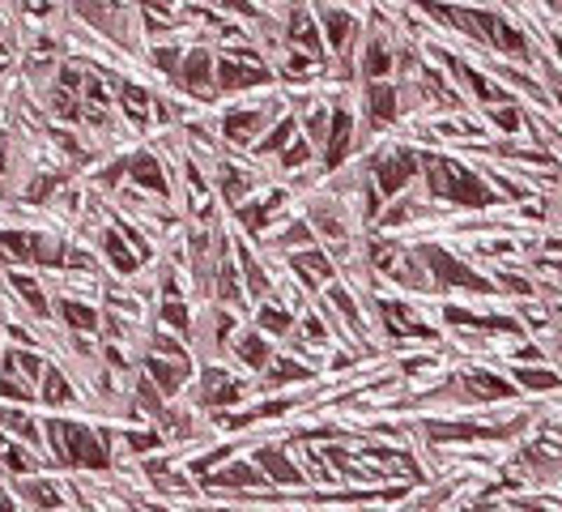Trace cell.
<instances>
[{
  "label": "cell",
  "instance_id": "ba28073f",
  "mask_svg": "<svg viewBox=\"0 0 562 512\" xmlns=\"http://www.w3.org/2000/svg\"><path fill=\"white\" fill-rule=\"evenodd\" d=\"M149 372H153V380H158V384H162L166 393H171V389H175L179 380H184V363H179V368H166L162 358H149Z\"/></svg>",
  "mask_w": 562,
  "mask_h": 512
},
{
  "label": "cell",
  "instance_id": "ac0fdd59",
  "mask_svg": "<svg viewBox=\"0 0 562 512\" xmlns=\"http://www.w3.org/2000/svg\"><path fill=\"white\" fill-rule=\"evenodd\" d=\"M260 461H264V470H273L277 478H294V470H290V466H281V457H277V452H264Z\"/></svg>",
  "mask_w": 562,
  "mask_h": 512
},
{
  "label": "cell",
  "instance_id": "d4e9b609",
  "mask_svg": "<svg viewBox=\"0 0 562 512\" xmlns=\"http://www.w3.org/2000/svg\"><path fill=\"white\" fill-rule=\"evenodd\" d=\"M286 137H290V124H281V128H277V133H273V137L264 141V149H277V145H281V141H286Z\"/></svg>",
  "mask_w": 562,
  "mask_h": 512
},
{
  "label": "cell",
  "instance_id": "30bf717a",
  "mask_svg": "<svg viewBox=\"0 0 562 512\" xmlns=\"http://www.w3.org/2000/svg\"><path fill=\"white\" fill-rule=\"evenodd\" d=\"M260 124V116H252V112H239V116H226V137H235V141H243L252 128Z\"/></svg>",
  "mask_w": 562,
  "mask_h": 512
},
{
  "label": "cell",
  "instance_id": "83f0119b",
  "mask_svg": "<svg viewBox=\"0 0 562 512\" xmlns=\"http://www.w3.org/2000/svg\"><path fill=\"white\" fill-rule=\"evenodd\" d=\"M303 159H307V145H294V149L286 154V163H303Z\"/></svg>",
  "mask_w": 562,
  "mask_h": 512
},
{
  "label": "cell",
  "instance_id": "6da1fadb",
  "mask_svg": "<svg viewBox=\"0 0 562 512\" xmlns=\"http://www.w3.org/2000/svg\"><path fill=\"white\" fill-rule=\"evenodd\" d=\"M51 427H55V440H60V448L69 452L73 466H94V470L107 466V448H102V440L94 431L73 427V423H51Z\"/></svg>",
  "mask_w": 562,
  "mask_h": 512
},
{
  "label": "cell",
  "instance_id": "9a60e30c",
  "mask_svg": "<svg viewBox=\"0 0 562 512\" xmlns=\"http://www.w3.org/2000/svg\"><path fill=\"white\" fill-rule=\"evenodd\" d=\"M18 290H22V299L34 307V312H47V303H43V295H39V286L30 278H18Z\"/></svg>",
  "mask_w": 562,
  "mask_h": 512
},
{
  "label": "cell",
  "instance_id": "4316f807",
  "mask_svg": "<svg viewBox=\"0 0 562 512\" xmlns=\"http://www.w3.org/2000/svg\"><path fill=\"white\" fill-rule=\"evenodd\" d=\"M5 457H9V466H13V470H26V466H30V461H26V452H18V448H9Z\"/></svg>",
  "mask_w": 562,
  "mask_h": 512
},
{
  "label": "cell",
  "instance_id": "7a4b0ae2",
  "mask_svg": "<svg viewBox=\"0 0 562 512\" xmlns=\"http://www.w3.org/2000/svg\"><path fill=\"white\" fill-rule=\"evenodd\" d=\"M217 81H221V86H235V90H239V86H256V81H264V69H260L256 60H252V65H235V56H231L226 65L217 69Z\"/></svg>",
  "mask_w": 562,
  "mask_h": 512
},
{
  "label": "cell",
  "instance_id": "9c48e42d",
  "mask_svg": "<svg viewBox=\"0 0 562 512\" xmlns=\"http://www.w3.org/2000/svg\"><path fill=\"white\" fill-rule=\"evenodd\" d=\"M290 34H294V43H307V51H320V39H315V26H311V18H294L290 22Z\"/></svg>",
  "mask_w": 562,
  "mask_h": 512
},
{
  "label": "cell",
  "instance_id": "f1b7e54d",
  "mask_svg": "<svg viewBox=\"0 0 562 512\" xmlns=\"http://www.w3.org/2000/svg\"><path fill=\"white\" fill-rule=\"evenodd\" d=\"M85 90H90V98H94V102H102V98H107V90H102V86H98V81H90V86H85Z\"/></svg>",
  "mask_w": 562,
  "mask_h": 512
},
{
  "label": "cell",
  "instance_id": "44dd1931",
  "mask_svg": "<svg viewBox=\"0 0 562 512\" xmlns=\"http://www.w3.org/2000/svg\"><path fill=\"white\" fill-rule=\"evenodd\" d=\"M243 354H247V363H264V346H260L256 337H247V342H243Z\"/></svg>",
  "mask_w": 562,
  "mask_h": 512
},
{
  "label": "cell",
  "instance_id": "cb8c5ba5",
  "mask_svg": "<svg viewBox=\"0 0 562 512\" xmlns=\"http://www.w3.org/2000/svg\"><path fill=\"white\" fill-rule=\"evenodd\" d=\"M264 329L281 333V329H286V316H281V312H264Z\"/></svg>",
  "mask_w": 562,
  "mask_h": 512
},
{
  "label": "cell",
  "instance_id": "2e32d148",
  "mask_svg": "<svg viewBox=\"0 0 562 512\" xmlns=\"http://www.w3.org/2000/svg\"><path fill=\"white\" fill-rule=\"evenodd\" d=\"M345 34H350V18L345 13H328V39L332 43H345Z\"/></svg>",
  "mask_w": 562,
  "mask_h": 512
},
{
  "label": "cell",
  "instance_id": "7402d4cb",
  "mask_svg": "<svg viewBox=\"0 0 562 512\" xmlns=\"http://www.w3.org/2000/svg\"><path fill=\"white\" fill-rule=\"evenodd\" d=\"M153 60H158V69H166V73H175V69H179V60H175V51H166V47L158 51Z\"/></svg>",
  "mask_w": 562,
  "mask_h": 512
},
{
  "label": "cell",
  "instance_id": "277c9868",
  "mask_svg": "<svg viewBox=\"0 0 562 512\" xmlns=\"http://www.w3.org/2000/svg\"><path fill=\"white\" fill-rule=\"evenodd\" d=\"M128 171H132V180H137V184H145V188H153V192H162V188H166V180H162V171H158V163L149 159V154H137V159L128 163Z\"/></svg>",
  "mask_w": 562,
  "mask_h": 512
},
{
  "label": "cell",
  "instance_id": "4fadbf2b",
  "mask_svg": "<svg viewBox=\"0 0 562 512\" xmlns=\"http://www.w3.org/2000/svg\"><path fill=\"white\" fill-rule=\"evenodd\" d=\"M64 321H73L77 329H98V316L90 312V307H81V303H64Z\"/></svg>",
  "mask_w": 562,
  "mask_h": 512
},
{
  "label": "cell",
  "instance_id": "5bb4252c",
  "mask_svg": "<svg viewBox=\"0 0 562 512\" xmlns=\"http://www.w3.org/2000/svg\"><path fill=\"white\" fill-rule=\"evenodd\" d=\"M371 112H375L379 124L392 120V94H388V86H375V90H371Z\"/></svg>",
  "mask_w": 562,
  "mask_h": 512
},
{
  "label": "cell",
  "instance_id": "ffe728a7",
  "mask_svg": "<svg viewBox=\"0 0 562 512\" xmlns=\"http://www.w3.org/2000/svg\"><path fill=\"white\" fill-rule=\"evenodd\" d=\"M30 495H34V504H39V508H55V504H60L51 487H30Z\"/></svg>",
  "mask_w": 562,
  "mask_h": 512
},
{
  "label": "cell",
  "instance_id": "e0dca14e",
  "mask_svg": "<svg viewBox=\"0 0 562 512\" xmlns=\"http://www.w3.org/2000/svg\"><path fill=\"white\" fill-rule=\"evenodd\" d=\"M73 393H69V384L55 376V372H47V401H69Z\"/></svg>",
  "mask_w": 562,
  "mask_h": 512
},
{
  "label": "cell",
  "instance_id": "d6986e66",
  "mask_svg": "<svg viewBox=\"0 0 562 512\" xmlns=\"http://www.w3.org/2000/svg\"><path fill=\"white\" fill-rule=\"evenodd\" d=\"M162 321H171L175 329H188V312H184L179 303H171V307H162Z\"/></svg>",
  "mask_w": 562,
  "mask_h": 512
},
{
  "label": "cell",
  "instance_id": "5b68a950",
  "mask_svg": "<svg viewBox=\"0 0 562 512\" xmlns=\"http://www.w3.org/2000/svg\"><path fill=\"white\" fill-rule=\"evenodd\" d=\"M409 171H413V159H405V154H401L397 163L379 167V184H383V192H397V188H401V180H405Z\"/></svg>",
  "mask_w": 562,
  "mask_h": 512
},
{
  "label": "cell",
  "instance_id": "52a82bcc",
  "mask_svg": "<svg viewBox=\"0 0 562 512\" xmlns=\"http://www.w3.org/2000/svg\"><path fill=\"white\" fill-rule=\"evenodd\" d=\"M0 248H9V252H13L9 261H30L39 243H34L30 235H0Z\"/></svg>",
  "mask_w": 562,
  "mask_h": 512
},
{
  "label": "cell",
  "instance_id": "3957f363",
  "mask_svg": "<svg viewBox=\"0 0 562 512\" xmlns=\"http://www.w3.org/2000/svg\"><path fill=\"white\" fill-rule=\"evenodd\" d=\"M184 86L192 90V94H209L213 86H209V56L205 51H192L188 56V65H184Z\"/></svg>",
  "mask_w": 562,
  "mask_h": 512
},
{
  "label": "cell",
  "instance_id": "603a6c76",
  "mask_svg": "<svg viewBox=\"0 0 562 512\" xmlns=\"http://www.w3.org/2000/svg\"><path fill=\"white\" fill-rule=\"evenodd\" d=\"M366 69H371V73H383V69H388V56H383V51H379V47H375V51H371V56H366Z\"/></svg>",
  "mask_w": 562,
  "mask_h": 512
},
{
  "label": "cell",
  "instance_id": "8992f818",
  "mask_svg": "<svg viewBox=\"0 0 562 512\" xmlns=\"http://www.w3.org/2000/svg\"><path fill=\"white\" fill-rule=\"evenodd\" d=\"M124 107H128V116H132L137 124H145V120H149V98H145V90H141V86H124Z\"/></svg>",
  "mask_w": 562,
  "mask_h": 512
},
{
  "label": "cell",
  "instance_id": "1f68e13d",
  "mask_svg": "<svg viewBox=\"0 0 562 512\" xmlns=\"http://www.w3.org/2000/svg\"><path fill=\"white\" fill-rule=\"evenodd\" d=\"M0 51H5V43H0Z\"/></svg>",
  "mask_w": 562,
  "mask_h": 512
},
{
  "label": "cell",
  "instance_id": "8fae6325",
  "mask_svg": "<svg viewBox=\"0 0 562 512\" xmlns=\"http://www.w3.org/2000/svg\"><path fill=\"white\" fill-rule=\"evenodd\" d=\"M345 141H350V116H336V128H332V154H328V163H341Z\"/></svg>",
  "mask_w": 562,
  "mask_h": 512
},
{
  "label": "cell",
  "instance_id": "4dcf8cb0",
  "mask_svg": "<svg viewBox=\"0 0 562 512\" xmlns=\"http://www.w3.org/2000/svg\"><path fill=\"white\" fill-rule=\"evenodd\" d=\"M149 9H171V0H145Z\"/></svg>",
  "mask_w": 562,
  "mask_h": 512
},
{
  "label": "cell",
  "instance_id": "f546056e",
  "mask_svg": "<svg viewBox=\"0 0 562 512\" xmlns=\"http://www.w3.org/2000/svg\"><path fill=\"white\" fill-rule=\"evenodd\" d=\"M226 5H231V9H239V13H252V5H247V0H226Z\"/></svg>",
  "mask_w": 562,
  "mask_h": 512
},
{
  "label": "cell",
  "instance_id": "484cf974",
  "mask_svg": "<svg viewBox=\"0 0 562 512\" xmlns=\"http://www.w3.org/2000/svg\"><path fill=\"white\" fill-rule=\"evenodd\" d=\"M18 358H22V372H26V376H39V372H43L34 354H18Z\"/></svg>",
  "mask_w": 562,
  "mask_h": 512
},
{
  "label": "cell",
  "instance_id": "7c38bea8",
  "mask_svg": "<svg viewBox=\"0 0 562 512\" xmlns=\"http://www.w3.org/2000/svg\"><path fill=\"white\" fill-rule=\"evenodd\" d=\"M107 252H111V261H116V269H132L137 265V256L120 243V235H107Z\"/></svg>",
  "mask_w": 562,
  "mask_h": 512
}]
</instances>
